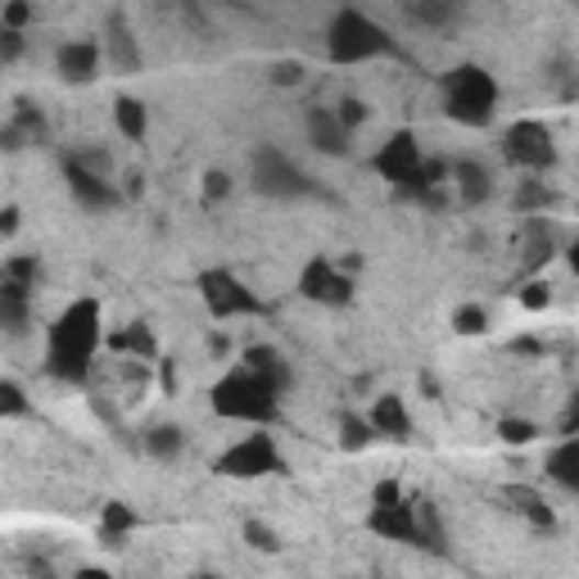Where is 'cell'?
<instances>
[{
	"mask_svg": "<svg viewBox=\"0 0 579 579\" xmlns=\"http://www.w3.org/2000/svg\"><path fill=\"white\" fill-rule=\"evenodd\" d=\"M109 349H113V354H132V358H141V363H164V358H159V339H154V331H149L145 322H132L127 331H113V335H109Z\"/></svg>",
	"mask_w": 579,
	"mask_h": 579,
	"instance_id": "7402d4cb",
	"label": "cell"
},
{
	"mask_svg": "<svg viewBox=\"0 0 579 579\" xmlns=\"http://www.w3.org/2000/svg\"><path fill=\"white\" fill-rule=\"evenodd\" d=\"M553 190L538 181V177H525L521 186H516V196H512V204H516V213H530V218H544V209H553Z\"/></svg>",
	"mask_w": 579,
	"mask_h": 579,
	"instance_id": "4316f807",
	"label": "cell"
},
{
	"mask_svg": "<svg viewBox=\"0 0 579 579\" xmlns=\"http://www.w3.org/2000/svg\"><path fill=\"white\" fill-rule=\"evenodd\" d=\"M335 113H339V123L354 132V127H363V123H367V113H371V109H367V100H354V96H349V100H339V109H335Z\"/></svg>",
	"mask_w": 579,
	"mask_h": 579,
	"instance_id": "7bdbcfd3",
	"label": "cell"
},
{
	"mask_svg": "<svg viewBox=\"0 0 579 579\" xmlns=\"http://www.w3.org/2000/svg\"><path fill=\"white\" fill-rule=\"evenodd\" d=\"M534 435H538V426H534V421H516V416H503V421H498V439H503V444H512V448L530 444Z\"/></svg>",
	"mask_w": 579,
	"mask_h": 579,
	"instance_id": "d6a6232c",
	"label": "cell"
},
{
	"mask_svg": "<svg viewBox=\"0 0 579 579\" xmlns=\"http://www.w3.org/2000/svg\"><path fill=\"white\" fill-rule=\"evenodd\" d=\"M27 412H32L27 394L19 390L14 380H0V416H27Z\"/></svg>",
	"mask_w": 579,
	"mask_h": 579,
	"instance_id": "e575fe53",
	"label": "cell"
},
{
	"mask_svg": "<svg viewBox=\"0 0 579 579\" xmlns=\"http://www.w3.org/2000/svg\"><path fill=\"white\" fill-rule=\"evenodd\" d=\"M0 277L23 281V286H32V290H36V277H42V263H36L32 254H19V258H10V263H5V272H0Z\"/></svg>",
	"mask_w": 579,
	"mask_h": 579,
	"instance_id": "836d02e7",
	"label": "cell"
},
{
	"mask_svg": "<svg viewBox=\"0 0 579 579\" xmlns=\"http://www.w3.org/2000/svg\"><path fill=\"white\" fill-rule=\"evenodd\" d=\"M299 294L308 303H318V308H344V303H354V277L339 272L335 258L313 254L299 272Z\"/></svg>",
	"mask_w": 579,
	"mask_h": 579,
	"instance_id": "30bf717a",
	"label": "cell"
},
{
	"mask_svg": "<svg viewBox=\"0 0 579 579\" xmlns=\"http://www.w3.org/2000/svg\"><path fill=\"white\" fill-rule=\"evenodd\" d=\"M245 544L258 548V553H281V538L267 530L263 521H245Z\"/></svg>",
	"mask_w": 579,
	"mask_h": 579,
	"instance_id": "8d00e7d4",
	"label": "cell"
},
{
	"mask_svg": "<svg viewBox=\"0 0 579 579\" xmlns=\"http://www.w3.org/2000/svg\"><path fill=\"white\" fill-rule=\"evenodd\" d=\"M231 196V177L222 172V168H209L204 172V204H218V200H226Z\"/></svg>",
	"mask_w": 579,
	"mask_h": 579,
	"instance_id": "b9f144b4",
	"label": "cell"
},
{
	"mask_svg": "<svg viewBox=\"0 0 579 579\" xmlns=\"http://www.w3.org/2000/svg\"><path fill=\"white\" fill-rule=\"evenodd\" d=\"M308 141H313L331 159H344L349 154V127L339 123L335 109H308Z\"/></svg>",
	"mask_w": 579,
	"mask_h": 579,
	"instance_id": "2e32d148",
	"label": "cell"
},
{
	"mask_svg": "<svg viewBox=\"0 0 579 579\" xmlns=\"http://www.w3.org/2000/svg\"><path fill=\"white\" fill-rule=\"evenodd\" d=\"M521 303L530 308V313H544V308L553 303V290H548L544 281H525V286H521Z\"/></svg>",
	"mask_w": 579,
	"mask_h": 579,
	"instance_id": "60d3db41",
	"label": "cell"
},
{
	"mask_svg": "<svg viewBox=\"0 0 579 579\" xmlns=\"http://www.w3.org/2000/svg\"><path fill=\"white\" fill-rule=\"evenodd\" d=\"M64 159H73V164H82L87 172H96V177H109V168H113V159H109V149H68Z\"/></svg>",
	"mask_w": 579,
	"mask_h": 579,
	"instance_id": "d590c367",
	"label": "cell"
},
{
	"mask_svg": "<svg viewBox=\"0 0 579 579\" xmlns=\"http://www.w3.org/2000/svg\"><path fill=\"white\" fill-rule=\"evenodd\" d=\"M209 403L218 416L226 421H245V426L263 431V426H277L281 421V394L267 385L263 376H254L245 363L236 371H226L213 390H209Z\"/></svg>",
	"mask_w": 579,
	"mask_h": 579,
	"instance_id": "3957f363",
	"label": "cell"
},
{
	"mask_svg": "<svg viewBox=\"0 0 579 579\" xmlns=\"http://www.w3.org/2000/svg\"><path fill=\"white\" fill-rule=\"evenodd\" d=\"M245 367H249L254 376H263L277 394H286V390H290V380H294V371H290L286 354H281V349H272V344H249V349H245Z\"/></svg>",
	"mask_w": 579,
	"mask_h": 579,
	"instance_id": "d6986e66",
	"label": "cell"
},
{
	"mask_svg": "<svg viewBox=\"0 0 579 579\" xmlns=\"http://www.w3.org/2000/svg\"><path fill=\"white\" fill-rule=\"evenodd\" d=\"M503 503H508L512 512H521L534 530H544V534L557 530V512L548 508V498L538 493V489H530V485H508V489H503Z\"/></svg>",
	"mask_w": 579,
	"mask_h": 579,
	"instance_id": "ac0fdd59",
	"label": "cell"
},
{
	"mask_svg": "<svg viewBox=\"0 0 579 579\" xmlns=\"http://www.w3.org/2000/svg\"><path fill=\"white\" fill-rule=\"evenodd\" d=\"M444 91V113L461 127H489L498 113V82L480 64H457L439 77Z\"/></svg>",
	"mask_w": 579,
	"mask_h": 579,
	"instance_id": "5b68a950",
	"label": "cell"
},
{
	"mask_svg": "<svg viewBox=\"0 0 579 579\" xmlns=\"http://www.w3.org/2000/svg\"><path fill=\"white\" fill-rule=\"evenodd\" d=\"M303 82V64L299 59H277L272 64V87H299Z\"/></svg>",
	"mask_w": 579,
	"mask_h": 579,
	"instance_id": "ee69618b",
	"label": "cell"
},
{
	"mask_svg": "<svg viewBox=\"0 0 579 579\" xmlns=\"http://www.w3.org/2000/svg\"><path fill=\"white\" fill-rule=\"evenodd\" d=\"M14 231H19V209L10 204L5 213H0V236H5V241H10V236H14Z\"/></svg>",
	"mask_w": 579,
	"mask_h": 579,
	"instance_id": "681fc988",
	"label": "cell"
},
{
	"mask_svg": "<svg viewBox=\"0 0 579 579\" xmlns=\"http://www.w3.org/2000/svg\"><path fill=\"white\" fill-rule=\"evenodd\" d=\"M27 570H32V579H51V566L46 561H27Z\"/></svg>",
	"mask_w": 579,
	"mask_h": 579,
	"instance_id": "f5cc1de1",
	"label": "cell"
},
{
	"mask_svg": "<svg viewBox=\"0 0 579 579\" xmlns=\"http://www.w3.org/2000/svg\"><path fill=\"white\" fill-rule=\"evenodd\" d=\"M23 32H0V64H14L23 55Z\"/></svg>",
	"mask_w": 579,
	"mask_h": 579,
	"instance_id": "f6af8a7d",
	"label": "cell"
},
{
	"mask_svg": "<svg viewBox=\"0 0 579 579\" xmlns=\"http://www.w3.org/2000/svg\"><path fill=\"white\" fill-rule=\"evenodd\" d=\"M512 354H530V358H544V344H538V339H530V335H521V339H512Z\"/></svg>",
	"mask_w": 579,
	"mask_h": 579,
	"instance_id": "c3c4849f",
	"label": "cell"
},
{
	"mask_svg": "<svg viewBox=\"0 0 579 579\" xmlns=\"http://www.w3.org/2000/svg\"><path fill=\"white\" fill-rule=\"evenodd\" d=\"M200 299L209 308V318L226 322V318H263L267 313V303L236 277V272H226V267H209V272H200Z\"/></svg>",
	"mask_w": 579,
	"mask_h": 579,
	"instance_id": "52a82bcc",
	"label": "cell"
},
{
	"mask_svg": "<svg viewBox=\"0 0 579 579\" xmlns=\"http://www.w3.org/2000/svg\"><path fill=\"white\" fill-rule=\"evenodd\" d=\"M100 299H73L51 326V344H46V376L64 380V385H87L96 349H100Z\"/></svg>",
	"mask_w": 579,
	"mask_h": 579,
	"instance_id": "6da1fadb",
	"label": "cell"
},
{
	"mask_svg": "<svg viewBox=\"0 0 579 579\" xmlns=\"http://www.w3.org/2000/svg\"><path fill=\"white\" fill-rule=\"evenodd\" d=\"M371 168L390 181V190L399 200H416V204H426L435 190L448 186L453 177V164L444 159H426L416 145V132H394V136H385V145L371 154Z\"/></svg>",
	"mask_w": 579,
	"mask_h": 579,
	"instance_id": "7a4b0ae2",
	"label": "cell"
},
{
	"mask_svg": "<svg viewBox=\"0 0 579 579\" xmlns=\"http://www.w3.org/2000/svg\"><path fill=\"white\" fill-rule=\"evenodd\" d=\"M367 530L390 538V544H408V548H426L421 538V516H416V503H399V508H371L367 512Z\"/></svg>",
	"mask_w": 579,
	"mask_h": 579,
	"instance_id": "8fae6325",
	"label": "cell"
},
{
	"mask_svg": "<svg viewBox=\"0 0 579 579\" xmlns=\"http://www.w3.org/2000/svg\"><path fill=\"white\" fill-rule=\"evenodd\" d=\"M32 23V5L27 0H10L5 10H0V32H23Z\"/></svg>",
	"mask_w": 579,
	"mask_h": 579,
	"instance_id": "f35d334b",
	"label": "cell"
},
{
	"mask_svg": "<svg viewBox=\"0 0 579 579\" xmlns=\"http://www.w3.org/2000/svg\"><path fill=\"white\" fill-rule=\"evenodd\" d=\"M0 326L10 339H23L32 326V286L0 277Z\"/></svg>",
	"mask_w": 579,
	"mask_h": 579,
	"instance_id": "9a60e30c",
	"label": "cell"
},
{
	"mask_svg": "<svg viewBox=\"0 0 579 579\" xmlns=\"http://www.w3.org/2000/svg\"><path fill=\"white\" fill-rule=\"evenodd\" d=\"M371 426H376V435L399 439V444H408V439L416 435L412 412H408V403H403L399 394H380V399H376V408H371Z\"/></svg>",
	"mask_w": 579,
	"mask_h": 579,
	"instance_id": "e0dca14e",
	"label": "cell"
},
{
	"mask_svg": "<svg viewBox=\"0 0 579 579\" xmlns=\"http://www.w3.org/2000/svg\"><path fill=\"white\" fill-rule=\"evenodd\" d=\"M209 349H213V354H218V358H222V354H226V349H231V344H226V335H213V339H209Z\"/></svg>",
	"mask_w": 579,
	"mask_h": 579,
	"instance_id": "db71d44e",
	"label": "cell"
},
{
	"mask_svg": "<svg viewBox=\"0 0 579 579\" xmlns=\"http://www.w3.org/2000/svg\"><path fill=\"white\" fill-rule=\"evenodd\" d=\"M453 331L457 335H485L489 331V313L480 303H461L457 313H453Z\"/></svg>",
	"mask_w": 579,
	"mask_h": 579,
	"instance_id": "1f68e13d",
	"label": "cell"
},
{
	"mask_svg": "<svg viewBox=\"0 0 579 579\" xmlns=\"http://www.w3.org/2000/svg\"><path fill=\"white\" fill-rule=\"evenodd\" d=\"M561 435H566V439L579 435V390L570 394V403H566V412H561Z\"/></svg>",
	"mask_w": 579,
	"mask_h": 579,
	"instance_id": "bcb514c9",
	"label": "cell"
},
{
	"mask_svg": "<svg viewBox=\"0 0 579 579\" xmlns=\"http://www.w3.org/2000/svg\"><path fill=\"white\" fill-rule=\"evenodd\" d=\"M73 579H113V575H109V570H100V566H82Z\"/></svg>",
	"mask_w": 579,
	"mask_h": 579,
	"instance_id": "f907efd6",
	"label": "cell"
},
{
	"mask_svg": "<svg viewBox=\"0 0 579 579\" xmlns=\"http://www.w3.org/2000/svg\"><path fill=\"white\" fill-rule=\"evenodd\" d=\"M553 249H557L553 222H548V218H530V222H525V263H521V272H525V277L538 272V267L553 258Z\"/></svg>",
	"mask_w": 579,
	"mask_h": 579,
	"instance_id": "603a6c76",
	"label": "cell"
},
{
	"mask_svg": "<svg viewBox=\"0 0 579 579\" xmlns=\"http://www.w3.org/2000/svg\"><path fill=\"white\" fill-rule=\"evenodd\" d=\"M104 55H109L113 68H123V73H141V64H145L141 46H136V32H132L123 10H109V19H104Z\"/></svg>",
	"mask_w": 579,
	"mask_h": 579,
	"instance_id": "5bb4252c",
	"label": "cell"
},
{
	"mask_svg": "<svg viewBox=\"0 0 579 579\" xmlns=\"http://www.w3.org/2000/svg\"><path fill=\"white\" fill-rule=\"evenodd\" d=\"M190 579H222V575H190Z\"/></svg>",
	"mask_w": 579,
	"mask_h": 579,
	"instance_id": "11a10c76",
	"label": "cell"
},
{
	"mask_svg": "<svg viewBox=\"0 0 579 579\" xmlns=\"http://www.w3.org/2000/svg\"><path fill=\"white\" fill-rule=\"evenodd\" d=\"M113 123H119V132H123L127 141H145L149 113H145V104H141V100H132V96H119V100H113Z\"/></svg>",
	"mask_w": 579,
	"mask_h": 579,
	"instance_id": "484cf974",
	"label": "cell"
},
{
	"mask_svg": "<svg viewBox=\"0 0 579 579\" xmlns=\"http://www.w3.org/2000/svg\"><path fill=\"white\" fill-rule=\"evenodd\" d=\"M181 444H186L181 426H154V431H145V453L159 457V461H172L181 453Z\"/></svg>",
	"mask_w": 579,
	"mask_h": 579,
	"instance_id": "f1b7e54d",
	"label": "cell"
},
{
	"mask_svg": "<svg viewBox=\"0 0 579 579\" xmlns=\"http://www.w3.org/2000/svg\"><path fill=\"white\" fill-rule=\"evenodd\" d=\"M64 181H68V196L82 204L87 213H104V209H113L123 196L113 190V181L109 177H96V172H87L82 164H73V159H64Z\"/></svg>",
	"mask_w": 579,
	"mask_h": 579,
	"instance_id": "7c38bea8",
	"label": "cell"
},
{
	"mask_svg": "<svg viewBox=\"0 0 579 579\" xmlns=\"http://www.w3.org/2000/svg\"><path fill=\"white\" fill-rule=\"evenodd\" d=\"M408 19H416L421 27H448L457 19V5H444V0H426V5H408Z\"/></svg>",
	"mask_w": 579,
	"mask_h": 579,
	"instance_id": "4dcf8cb0",
	"label": "cell"
},
{
	"mask_svg": "<svg viewBox=\"0 0 579 579\" xmlns=\"http://www.w3.org/2000/svg\"><path fill=\"white\" fill-rule=\"evenodd\" d=\"M453 186H457L461 204H471V209L489 204V196H493V177H489V168L476 164V159H457V164H453Z\"/></svg>",
	"mask_w": 579,
	"mask_h": 579,
	"instance_id": "ffe728a7",
	"label": "cell"
},
{
	"mask_svg": "<svg viewBox=\"0 0 579 579\" xmlns=\"http://www.w3.org/2000/svg\"><path fill=\"white\" fill-rule=\"evenodd\" d=\"M136 525H141V516H136L127 503H109V508L100 512V538H104V548H127L123 538H127Z\"/></svg>",
	"mask_w": 579,
	"mask_h": 579,
	"instance_id": "cb8c5ba5",
	"label": "cell"
},
{
	"mask_svg": "<svg viewBox=\"0 0 579 579\" xmlns=\"http://www.w3.org/2000/svg\"><path fill=\"white\" fill-rule=\"evenodd\" d=\"M213 471L226 476V480H263V476H281V471H286V457H281V448H277L272 435L254 431V435H245L241 444H231V448L213 461Z\"/></svg>",
	"mask_w": 579,
	"mask_h": 579,
	"instance_id": "ba28073f",
	"label": "cell"
},
{
	"mask_svg": "<svg viewBox=\"0 0 579 579\" xmlns=\"http://www.w3.org/2000/svg\"><path fill=\"white\" fill-rule=\"evenodd\" d=\"M548 77L557 82V96H561V100H579V73H575V64H570V59H561Z\"/></svg>",
	"mask_w": 579,
	"mask_h": 579,
	"instance_id": "74e56055",
	"label": "cell"
},
{
	"mask_svg": "<svg viewBox=\"0 0 579 579\" xmlns=\"http://www.w3.org/2000/svg\"><path fill=\"white\" fill-rule=\"evenodd\" d=\"M416 516H421V538H426V553H448V534H444V521L435 512V503H416Z\"/></svg>",
	"mask_w": 579,
	"mask_h": 579,
	"instance_id": "f546056e",
	"label": "cell"
},
{
	"mask_svg": "<svg viewBox=\"0 0 579 579\" xmlns=\"http://www.w3.org/2000/svg\"><path fill=\"white\" fill-rule=\"evenodd\" d=\"M503 154H508V164H516L530 177H544V172L557 168V141L544 123H534V119H521V123L508 127Z\"/></svg>",
	"mask_w": 579,
	"mask_h": 579,
	"instance_id": "9c48e42d",
	"label": "cell"
},
{
	"mask_svg": "<svg viewBox=\"0 0 579 579\" xmlns=\"http://www.w3.org/2000/svg\"><path fill=\"white\" fill-rule=\"evenodd\" d=\"M326 59L331 64H367V59H403L399 36L385 32L363 10H339L326 27Z\"/></svg>",
	"mask_w": 579,
	"mask_h": 579,
	"instance_id": "277c9868",
	"label": "cell"
},
{
	"mask_svg": "<svg viewBox=\"0 0 579 579\" xmlns=\"http://www.w3.org/2000/svg\"><path fill=\"white\" fill-rule=\"evenodd\" d=\"M371 439H376L371 416H358V412H344L339 416V448L344 453H363V448H371Z\"/></svg>",
	"mask_w": 579,
	"mask_h": 579,
	"instance_id": "83f0119b",
	"label": "cell"
},
{
	"mask_svg": "<svg viewBox=\"0 0 579 579\" xmlns=\"http://www.w3.org/2000/svg\"><path fill=\"white\" fill-rule=\"evenodd\" d=\"M5 123H14V127L27 136V145H46V141H51L46 113H42V104H32V100H14V113H10Z\"/></svg>",
	"mask_w": 579,
	"mask_h": 579,
	"instance_id": "d4e9b609",
	"label": "cell"
},
{
	"mask_svg": "<svg viewBox=\"0 0 579 579\" xmlns=\"http://www.w3.org/2000/svg\"><path fill=\"white\" fill-rule=\"evenodd\" d=\"M399 503H408V493H403V485L394 476L371 489V508H399Z\"/></svg>",
	"mask_w": 579,
	"mask_h": 579,
	"instance_id": "ab89813d",
	"label": "cell"
},
{
	"mask_svg": "<svg viewBox=\"0 0 579 579\" xmlns=\"http://www.w3.org/2000/svg\"><path fill=\"white\" fill-rule=\"evenodd\" d=\"M249 186L267 200H303V196H318V186L308 181V172L290 159V154L272 141L254 145L249 154Z\"/></svg>",
	"mask_w": 579,
	"mask_h": 579,
	"instance_id": "8992f818",
	"label": "cell"
},
{
	"mask_svg": "<svg viewBox=\"0 0 579 579\" xmlns=\"http://www.w3.org/2000/svg\"><path fill=\"white\" fill-rule=\"evenodd\" d=\"M100 59H104V46L96 42H64L55 55V73L68 87H91L100 77Z\"/></svg>",
	"mask_w": 579,
	"mask_h": 579,
	"instance_id": "4fadbf2b",
	"label": "cell"
},
{
	"mask_svg": "<svg viewBox=\"0 0 579 579\" xmlns=\"http://www.w3.org/2000/svg\"><path fill=\"white\" fill-rule=\"evenodd\" d=\"M544 471H548L553 485H561L570 498H579V435H575V439H561V444L548 453Z\"/></svg>",
	"mask_w": 579,
	"mask_h": 579,
	"instance_id": "44dd1931",
	"label": "cell"
},
{
	"mask_svg": "<svg viewBox=\"0 0 579 579\" xmlns=\"http://www.w3.org/2000/svg\"><path fill=\"white\" fill-rule=\"evenodd\" d=\"M566 263H570V272L579 277V236L570 241V249H566Z\"/></svg>",
	"mask_w": 579,
	"mask_h": 579,
	"instance_id": "816d5d0a",
	"label": "cell"
},
{
	"mask_svg": "<svg viewBox=\"0 0 579 579\" xmlns=\"http://www.w3.org/2000/svg\"><path fill=\"white\" fill-rule=\"evenodd\" d=\"M27 145V136L14 127V123H5V127H0V149H5V154H19Z\"/></svg>",
	"mask_w": 579,
	"mask_h": 579,
	"instance_id": "7dc6e473",
	"label": "cell"
}]
</instances>
